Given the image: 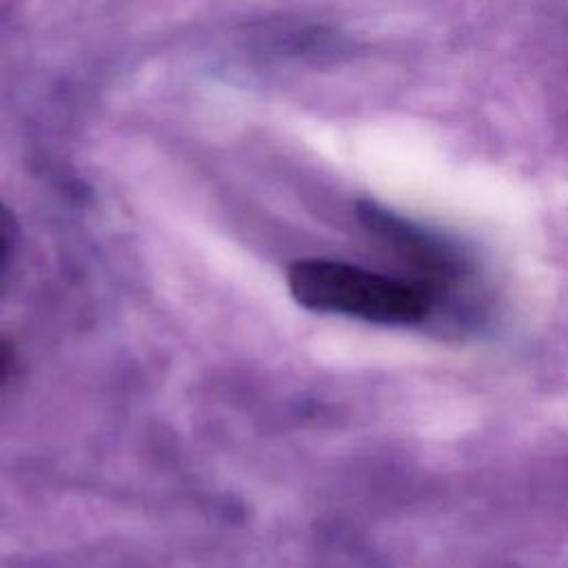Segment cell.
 I'll use <instances>...</instances> for the list:
<instances>
[{
  "instance_id": "6da1fadb",
  "label": "cell",
  "mask_w": 568,
  "mask_h": 568,
  "mask_svg": "<svg viewBox=\"0 0 568 568\" xmlns=\"http://www.w3.org/2000/svg\"><path fill=\"white\" fill-rule=\"evenodd\" d=\"M286 282L304 308L375 324H415L428 308L415 286L333 260H300L291 264Z\"/></svg>"
},
{
  "instance_id": "7a4b0ae2",
  "label": "cell",
  "mask_w": 568,
  "mask_h": 568,
  "mask_svg": "<svg viewBox=\"0 0 568 568\" xmlns=\"http://www.w3.org/2000/svg\"><path fill=\"white\" fill-rule=\"evenodd\" d=\"M20 237V226L13 211L0 202V273L11 262Z\"/></svg>"
}]
</instances>
